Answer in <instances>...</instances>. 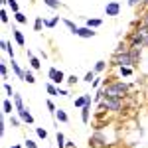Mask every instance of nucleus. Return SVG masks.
I'll use <instances>...</instances> for the list:
<instances>
[{"mask_svg":"<svg viewBox=\"0 0 148 148\" xmlns=\"http://www.w3.org/2000/svg\"><path fill=\"white\" fill-rule=\"evenodd\" d=\"M87 101H91V95H89V93H83V95H81V97H77V99H75V107H85V105H87Z\"/></svg>","mask_w":148,"mask_h":148,"instance_id":"14","label":"nucleus"},{"mask_svg":"<svg viewBox=\"0 0 148 148\" xmlns=\"http://www.w3.org/2000/svg\"><path fill=\"white\" fill-rule=\"evenodd\" d=\"M107 144H109L107 142V136L103 132H99V130L89 138V148H107Z\"/></svg>","mask_w":148,"mask_h":148,"instance_id":"5","label":"nucleus"},{"mask_svg":"<svg viewBox=\"0 0 148 148\" xmlns=\"http://www.w3.org/2000/svg\"><path fill=\"white\" fill-rule=\"evenodd\" d=\"M6 6H8L14 14H16V12H20V6H18V2H16V0H8V4H6Z\"/></svg>","mask_w":148,"mask_h":148,"instance_id":"32","label":"nucleus"},{"mask_svg":"<svg viewBox=\"0 0 148 148\" xmlns=\"http://www.w3.org/2000/svg\"><path fill=\"white\" fill-rule=\"evenodd\" d=\"M28 59H30V67H32V69H36V71H38V69L42 67V63H40V59H38V57H36V56L28 57Z\"/></svg>","mask_w":148,"mask_h":148,"instance_id":"26","label":"nucleus"},{"mask_svg":"<svg viewBox=\"0 0 148 148\" xmlns=\"http://www.w3.org/2000/svg\"><path fill=\"white\" fill-rule=\"evenodd\" d=\"M14 20L18 24H28V18H26V14H22V12H16L14 14Z\"/></svg>","mask_w":148,"mask_h":148,"instance_id":"29","label":"nucleus"},{"mask_svg":"<svg viewBox=\"0 0 148 148\" xmlns=\"http://www.w3.org/2000/svg\"><path fill=\"white\" fill-rule=\"evenodd\" d=\"M91 105H93V99H91V101H87L85 107H81V123H83V125H87L89 119H91Z\"/></svg>","mask_w":148,"mask_h":148,"instance_id":"8","label":"nucleus"},{"mask_svg":"<svg viewBox=\"0 0 148 148\" xmlns=\"http://www.w3.org/2000/svg\"><path fill=\"white\" fill-rule=\"evenodd\" d=\"M61 22L67 26V30H69V32H71L73 36H77V32H79V26H77L75 22H71V20H67V18H65V20H61Z\"/></svg>","mask_w":148,"mask_h":148,"instance_id":"15","label":"nucleus"},{"mask_svg":"<svg viewBox=\"0 0 148 148\" xmlns=\"http://www.w3.org/2000/svg\"><path fill=\"white\" fill-rule=\"evenodd\" d=\"M47 77H49V81H51V83H56L57 87H59L63 81H67L65 73H63L61 69H57V67H49V69H47Z\"/></svg>","mask_w":148,"mask_h":148,"instance_id":"4","label":"nucleus"},{"mask_svg":"<svg viewBox=\"0 0 148 148\" xmlns=\"http://www.w3.org/2000/svg\"><path fill=\"white\" fill-rule=\"evenodd\" d=\"M77 36H79V38H83V40H91V38H95V36H97V32H95L93 28H89V26H79Z\"/></svg>","mask_w":148,"mask_h":148,"instance_id":"7","label":"nucleus"},{"mask_svg":"<svg viewBox=\"0 0 148 148\" xmlns=\"http://www.w3.org/2000/svg\"><path fill=\"white\" fill-rule=\"evenodd\" d=\"M4 130H6V125H4V116H0V136H4Z\"/></svg>","mask_w":148,"mask_h":148,"instance_id":"41","label":"nucleus"},{"mask_svg":"<svg viewBox=\"0 0 148 148\" xmlns=\"http://www.w3.org/2000/svg\"><path fill=\"white\" fill-rule=\"evenodd\" d=\"M18 116L22 119L24 123H28V125H34V116H32V113H30L28 109H24V111H20V113H18Z\"/></svg>","mask_w":148,"mask_h":148,"instance_id":"13","label":"nucleus"},{"mask_svg":"<svg viewBox=\"0 0 148 148\" xmlns=\"http://www.w3.org/2000/svg\"><path fill=\"white\" fill-rule=\"evenodd\" d=\"M95 73H103V71H105V69H107V61H103V59H99V61H97V63H95Z\"/></svg>","mask_w":148,"mask_h":148,"instance_id":"25","label":"nucleus"},{"mask_svg":"<svg viewBox=\"0 0 148 148\" xmlns=\"http://www.w3.org/2000/svg\"><path fill=\"white\" fill-rule=\"evenodd\" d=\"M132 71H134V67H119V73H121L123 77H128V75H132Z\"/></svg>","mask_w":148,"mask_h":148,"instance_id":"31","label":"nucleus"},{"mask_svg":"<svg viewBox=\"0 0 148 148\" xmlns=\"http://www.w3.org/2000/svg\"><path fill=\"white\" fill-rule=\"evenodd\" d=\"M85 26H89V28H101L103 26V20L101 18H87V22H85Z\"/></svg>","mask_w":148,"mask_h":148,"instance_id":"16","label":"nucleus"},{"mask_svg":"<svg viewBox=\"0 0 148 148\" xmlns=\"http://www.w3.org/2000/svg\"><path fill=\"white\" fill-rule=\"evenodd\" d=\"M77 81H79L77 75H67V85H69V87H75V85H77Z\"/></svg>","mask_w":148,"mask_h":148,"instance_id":"35","label":"nucleus"},{"mask_svg":"<svg viewBox=\"0 0 148 148\" xmlns=\"http://www.w3.org/2000/svg\"><path fill=\"white\" fill-rule=\"evenodd\" d=\"M113 65H116V67H136L138 61L130 56V51H126L121 56H113Z\"/></svg>","mask_w":148,"mask_h":148,"instance_id":"3","label":"nucleus"},{"mask_svg":"<svg viewBox=\"0 0 148 148\" xmlns=\"http://www.w3.org/2000/svg\"><path fill=\"white\" fill-rule=\"evenodd\" d=\"M0 46H2V49H6V51H8V56H10V57H14V47H12L10 42L2 40V42H0Z\"/></svg>","mask_w":148,"mask_h":148,"instance_id":"23","label":"nucleus"},{"mask_svg":"<svg viewBox=\"0 0 148 148\" xmlns=\"http://www.w3.org/2000/svg\"><path fill=\"white\" fill-rule=\"evenodd\" d=\"M14 105H16V113H20V111H24L26 109V105H24V99H22V95L20 93H14Z\"/></svg>","mask_w":148,"mask_h":148,"instance_id":"12","label":"nucleus"},{"mask_svg":"<svg viewBox=\"0 0 148 148\" xmlns=\"http://www.w3.org/2000/svg\"><path fill=\"white\" fill-rule=\"evenodd\" d=\"M140 26H148V12L142 16V18H140Z\"/></svg>","mask_w":148,"mask_h":148,"instance_id":"43","label":"nucleus"},{"mask_svg":"<svg viewBox=\"0 0 148 148\" xmlns=\"http://www.w3.org/2000/svg\"><path fill=\"white\" fill-rule=\"evenodd\" d=\"M44 26H46V20H44L42 16H38V18L34 20V32H42Z\"/></svg>","mask_w":148,"mask_h":148,"instance_id":"21","label":"nucleus"},{"mask_svg":"<svg viewBox=\"0 0 148 148\" xmlns=\"http://www.w3.org/2000/svg\"><path fill=\"white\" fill-rule=\"evenodd\" d=\"M36 134L46 140V138H47V130H46V128H42V126H36Z\"/></svg>","mask_w":148,"mask_h":148,"instance_id":"33","label":"nucleus"},{"mask_svg":"<svg viewBox=\"0 0 148 148\" xmlns=\"http://www.w3.org/2000/svg\"><path fill=\"white\" fill-rule=\"evenodd\" d=\"M44 4L49 6L51 10H59V8H63V4H61L59 0H44Z\"/></svg>","mask_w":148,"mask_h":148,"instance_id":"20","label":"nucleus"},{"mask_svg":"<svg viewBox=\"0 0 148 148\" xmlns=\"http://www.w3.org/2000/svg\"><path fill=\"white\" fill-rule=\"evenodd\" d=\"M46 107L49 109V113H51V114H56L57 109H56V105H53V101H51V99H47V101H46Z\"/></svg>","mask_w":148,"mask_h":148,"instance_id":"38","label":"nucleus"},{"mask_svg":"<svg viewBox=\"0 0 148 148\" xmlns=\"http://www.w3.org/2000/svg\"><path fill=\"white\" fill-rule=\"evenodd\" d=\"M95 77H97V73H95V69H91V71H87V73H85L83 81H85V83H93V81H95Z\"/></svg>","mask_w":148,"mask_h":148,"instance_id":"27","label":"nucleus"},{"mask_svg":"<svg viewBox=\"0 0 148 148\" xmlns=\"http://www.w3.org/2000/svg\"><path fill=\"white\" fill-rule=\"evenodd\" d=\"M57 95H61V97H69V91H67V89H59Z\"/></svg>","mask_w":148,"mask_h":148,"instance_id":"44","label":"nucleus"},{"mask_svg":"<svg viewBox=\"0 0 148 148\" xmlns=\"http://www.w3.org/2000/svg\"><path fill=\"white\" fill-rule=\"evenodd\" d=\"M0 75H2V79H4V81L8 79V65H6L4 61H0Z\"/></svg>","mask_w":148,"mask_h":148,"instance_id":"30","label":"nucleus"},{"mask_svg":"<svg viewBox=\"0 0 148 148\" xmlns=\"http://www.w3.org/2000/svg\"><path fill=\"white\" fill-rule=\"evenodd\" d=\"M46 91L49 93L51 97H59V95H57V93H59V87H56V83H51V81L46 83Z\"/></svg>","mask_w":148,"mask_h":148,"instance_id":"19","label":"nucleus"},{"mask_svg":"<svg viewBox=\"0 0 148 148\" xmlns=\"http://www.w3.org/2000/svg\"><path fill=\"white\" fill-rule=\"evenodd\" d=\"M12 71H14V75H16V77H18V79H22L24 81V73H26V71H24L22 67H20V63H18V61H16V59H14V57H12Z\"/></svg>","mask_w":148,"mask_h":148,"instance_id":"10","label":"nucleus"},{"mask_svg":"<svg viewBox=\"0 0 148 148\" xmlns=\"http://www.w3.org/2000/svg\"><path fill=\"white\" fill-rule=\"evenodd\" d=\"M144 4H146V6H148V0H144Z\"/></svg>","mask_w":148,"mask_h":148,"instance_id":"46","label":"nucleus"},{"mask_svg":"<svg viewBox=\"0 0 148 148\" xmlns=\"http://www.w3.org/2000/svg\"><path fill=\"white\" fill-rule=\"evenodd\" d=\"M24 144H26V148H38V144H36L32 138H26V142H24Z\"/></svg>","mask_w":148,"mask_h":148,"instance_id":"39","label":"nucleus"},{"mask_svg":"<svg viewBox=\"0 0 148 148\" xmlns=\"http://www.w3.org/2000/svg\"><path fill=\"white\" fill-rule=\"evenodd\" d=\"M53 116H56V119L59 121V123H69V116H67V113H65L63 109H57Z\"/></svg>","mask_w":148,"mask_h":148,"instance_id":"17","label":"nucleus"},{"mask_svg":"<svg viewBox=\"0 0 148 148\" xmlns=\"http://www.w3.org/2000/svg\"><path fill=\"white\" fill-rule=\"evenodd\" d=\"M20 116H14V114H10V125L14 126V128H20Z\"/></svg>","mask_w":148,"mask_h":148,"instance_id":"34","label":"nucleus"},{"mask_svg":"<svg viewBox=\"0 0 148 148\" xmlns=\"http://www.w3.org/2000/svg\"><path fill=\"white\" fill-rule=\"evenodd\" d=\"M105 14L107 16H119L121 14V2H116V0H111V2H107V6H105Z\"/></svg>","mask_w":148,"mask_h":148,"instance_id":"6","label":"nucleus"},{"mask_svg":"<svg viewBox=\"0 0 148 148\" xmlns=\"http://www.w3.org/2000/svg\"><path fill=\"white\" fill-rule=\"evenodd\" d=\"M128 49H130V46H128L126 42H121V44L116 46V49H114V53H113V56H121V53H126Z\"/></svg>","mask_w":148,"mask_h":148,"instance_id":"18","label":"nucleus"},{"mask_svg":"<svg viewBox=\"0 0 148 148\" xmlns=\"http://www.w3.org/2000/svg\"><path fill=\"white\" fill-rule=\"evenodd\" d=\"M103 89H105V97H109V99H125L128 95L130 85L125 83V81L103 79Z\"/></svg>","mask_w":148,"mask_h":148,"instance_id":"1","label":"nucleus"},{"mask_svg":"<svg viewBox=\"0 0 148 148\" xmlns=\"http://www.w3.org/2000/svg\"><path fill=\"white\" fill-rule=\"evenodd\" d=\"M56 142H57V148H65L67 140H65V136H63V132H59V130H57V134H56Z\"/></svg>","mask_w":148,"mask_h":148,"instance_id":"22","label":"nucleus"},{"mask_svg":"<svg viewBox=\"0 0 148 148\" xmlns=\"http://www.w3.org/2000/svg\"><path fill=\"white\" fill-rule=\"evenodd\" d=\"M12 111H16V105H14L10 99H4V101H2V113L4 114H12Z\"/></svg>","mask_w":148,"mask_h":148,"instance_id":"11","label":"nucleus"},{"mask_svg":"<svg viewBox=\"0 0 148 148\" xmlns=\"http://www.w3.org/2000/svg\"><path fill=\"white\" fill-rule=\"evenodd\" d=\"M57 22H59V16H56V18H51V20H46V28H56Z\"/></svg>","mask_w":148,"mask_h":148,"instance_id":"36","label":"nucleus"},{"mask_svg":"<svg viewBox=\"0 0 148 148\" xmlns=\"http://www.w3.org/2000/svg\"><path fill=\"white\" fill-rule=\"evenodd\" d=\"M24 81H26V83H30V85H34V83H36V77H34V73L26 69V73H24Z\"/></svg>","mask_w":148,"mask_h":148,"instance_id":"28","label":"nucleus"},{"mask_svg":"<svg viewBox=\"0 0 148 148\" xmlns=\"http://www.w3.org/2000/svg\"><path fill=\"white\" fill-rule=\"evenodd\" d=\"M12 148H20V146H18V144H14V146H12Z\"/></svg>","mask_w":148,"mask_h":148,"instance_id":"45","label":"nucleus"},{"mask_svg":"<svg viewBox=\"0 0 148 148\" xmlns=\"http://www.w3.org/2000/svg\"><path fill=\"white\" fill-rule=\"evenodd\" d=\"M12 36H14L16 44H18L20 47H24V46H26V40H24V34L20 32V30H18V28H16V26H12Z\"/></svg>","mask_w":148,"mask_h":148,"instance_id":"9","label":"nucleus"},{"mask_svg":"<svg viewBox=\"0 0 148 148\" xmlns=\"http://www.w3.org/2000/svg\"><path fill=\"white\" fill-rule=\"evenodd\" d=\"M2 91H4V95H6V97H14V89H12V85L8 83V81H4V85H2Z\"/></svg>","mask_w":148,"mask_h":148,"instance_id":"24","label":"nucleus"},{"mask_svg":"<svg viewBox=\"0 0 148 148\" xmlns=\"http://www.w3.org/2000/svg\"><path fill=\"white\" fill-rule=\"evenodd\" d=\"M140 2H142V0H128V6H130V8H136Z\"/></svg>","mask_w":148,"mask_h":148,"instance_id":"42","label":"nucleus"},{"mask_svg":"<svg viewBox=\"0 0 148 148\" xmlns=\"http://www.w3.org/2000/svg\"><path fill=\"white\" fill-rule=\"evenodd\" d=\"M0 20H2V24H8V22H10V16L6 14V10H4V8L0 10Z\"/></svg>","mask_w":148,"mask_h":148,"instance_id":"37","label":"nucleus"},{"mask_svg":"<svg viewBox=\"0 0 148 148\" xmlns=\"http://www.w3.org/2000/svg\"><path fill=\"white\" fill-rule=\"evenodd\" d=\"M91 85H93V87H95V89H99V87H101V85H103V79H101V77H95V81H93Z\"/></svg>","mask_w":148,"mask_h":148,"instance_id":"40","label":"nucleus"},{"mask_svg":"<svg viewBox=\"0 0 148 148\" xmlns=\"http://www.w3.org/2000/svg\"><path fill=\"white\" fill-rule=\"evenodd\" d=\"M99 111L121 113V111H123V99H109V97H105V99L99 103Z\"/></svg>","mask_w":148,"mask_h":148,"instance_id":"2","label":"nucleus"}]
</instances>
